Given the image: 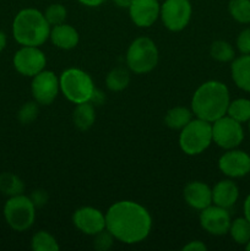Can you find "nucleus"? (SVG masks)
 <instances>
[{
    "label": "nucleus",
    "mask_w": 250,
    "mask_h": 251,
    "mask_svg": "<svg viewBox=\"0 0 250 251\" xmlns=\"http://www.w3.org/2000/svg\"><path fill=\"white\" fill-rule=\"evenodd\" d=\"M105 229L124 244H137L149 237L152 217L147 208L135 201H118L105 213Z\"/></svg>",
    "instance_id": "1"
},
{
    "label": "nucleus",
    "mask_w": 250,
    "mask_h": 251,
    "mask_svg": "<svg viewBox=\"0 0 250 251\" xmlns=\"http://www.w3.org/2000/svg\"><path fill=\"white\" fill-rule=\"evenodd\" d=\"M229 90L221 81H206L198 87L191 100L193 114L199 119L213 123L227 114Z\"/></svg>",
    "instance_id": "2"
},
{
    "label": "nucleus",
    "mask_w": 250,
    "mask_h": 251,
    "mask_svg": "<svg viewBox=\"0 0 250 251\" xmlns=\"http://www.w3.org/2000/svg\"><path fill=\"white\" fill-rule=\"evenodd\" d=\"M12 36L20 46L39 47L50 36V25L43 12L33 7L22 9L12 21Z\"/></svg>",
    "instance_id": "3"
},
{
    "label": "nucleus",
    "mask_w": 250,
    "mask_h": 251,
    "mask_svg": "<svg viewBox=\"0 0 250 251\" xmlns=\"http://www.w3.org/2000/svg\"><path fill=\"white\" fill-rule=\"evenodd\" d=\"M59 83L64 97L74 104L91 102L96 90L92 77L86 71L76 68L64 70L59 77Z\"/></svg>",
    "instance_id": "4"
},
{
    "label": "nucleus",
    "mask_w": 250,
    "mask_h": 251,
    "mask_svg": "<svg viewBox=\"0 0 250 251\" xmlns=\"http://www.w3.org/2000/svg\"><path fill=\"white\" fill-rule=\"evenodd\" d=\"M212 144V123L202 119H191L180 130L179 146L188 156L202 153Z\"/></svg>",
    "instance_id": "5"
},
{
    "label": "nucleus",
    "mask_w": 250,
    "mask_h": 251,
    "mask_svg": "<svg viewBox=\"0 0 250 251\" xmlns=\"http://www.w3.org/2000/svg\"><path fill=\"white\" fill-rule=\"evenodd\" d=\"M158 49L156 43L149 37L134 39L126 51V65L132 73L147 74L158 64Z\"/></svg>",
    "instance_id": "6"
},
{
    "label": "nucleus",
    "mask_w": 250,
    "mask_h": 251,
    "mask_svg": "<svg viewBox=\"0 0 250 251\" xmlns=\"http://www.w3.org/2000/svg\"><path fill=\"white\" fill-rule=\"evenodd\" d=\"M36 208L29 196L20 194L9 198L5 202L2 213L11 229L25 232L33 226L36 220Z\"/></svg>",
    "instance_id": "7"
},
{
    "label": "nucleus",
    "mask_w": 250,
    "mask_h": 251,
    "mask_svg": "<svg viewBox=\"0 0 250 251\" xmlns=\"http://www.w3.org/2000/svg\"><path fill=\"white\" fill-rule=\"evenodd\" d=\"M244 140V129L242 123L229 115H223L212 123V142L225 150L237 149Z\"/></svg>",
    "instance_id": "8"
},
{
    "label": "nucleus",
    "mask_w": 250,
    "mask_h": 251,
    "mask_svg": "<svg viewBox=\"0 0 250 251\" xmlns=\"http://www.w3.org/2000/svg\"><path fill=\"white\" fill-rule=\"evenodd\" d=\"M193 15L190 0H163L161 5L162 22L172 32L183 31L189 25Z\"/></svg>",
    "instance_id": "9"
},
{
    "label": "nucleus",
    "mask_w": 250,
    "mask_h": 251,
    "mask_svg": "<svg viewBox=\"0 0 250 251\" xmlns=\"http://www.w3.org/2000/svg\"><path fill=\"white\" fill-rule=\"evenodd\" d=\"M12 64L15 70L22 76L33 77L44 70L47 65V58L39 47L22 46L15 53Z\"/></svg>",
    "instance_id": "10"
},
{
    "label": "nucleus",
    "mask_w": 250,
    "mask_h": 251,
    "mask_svg": "<svg viewBox=\"0 0 250 251\" xmlns=\"http://www.w3.org/2000/svg\"><path fill=\"white\" fill-rule=\"evenodd\" d=\"M60 91L59 77L50 70H43L32 77L31 92L33 100L41 105H49Z\"/></svg>",
    "instance_id": "11"
},
{
    "label": "nucleus",
    "mask_w": 250,
    "mask_h": 251,
    "mask_svg": "<svg viewBox=\"0 0 250 251\" xmlns=\"http://www.w3.org/2000/svg\"><path fill=\"white\" fill-rule=\"evenodd\" d=\"M230 215L227 208L220 207L217 205H210L201 210L200 225L203 230L211 235L227 234L230 227Z\"/></svg>",
    "instance_id": "12"
},
{
    "label": "nucleus",
    "mask_w": 250,
    "mask_h": 251,
    "mask_svg": "<svg viewBox=\"0 0 250 251\" xmlns=\"http://www.w3.org/2000/svg\"><path fill=\"white\" fill-rule=\"evenodd\" d=\"M218 168L228 178H243L250 173V156L242 150H227L218 159Z\"/></svg>",
    "instance_id": "13"
},
{
    "label": "nucleus",
    "mask_w": 250,
    "mask_h": 251,
    "mask_svg": "<svg viewBox=\"0 0 250 251\" xmlns=\"http://www.w3.org/2000/svg\"><path fill=\"white\" fill-rule=\"evenodd\" d=\"M73 223L83 234L96 235L105 229V215L98 208L85 206L74 212Z\"/></svg>",
    "instance_id": "14"
},
{
    "label": "nucleus",
    "mask_w": 250,
    "mask_h": 251,
    "mask_svg": "<svg viewBox=\"0 0 250 251\" xmlns=\"http://www.w3.org/2000/svg\"><path fill=\"white\" fill-rule=\"evenodd\" d=\"M127 9L131 21L137 27L146 28L158 20L161 5L159 0H132Z\"/></svg>",
    "instance_id": "15"
},
{
    "label": "nucleus",
    "mask_w": 250,
    "mask_h": 251,
    "mask_svg": "<svg viewBox=\"0 0 250 251\" xmlns=\"http://www.w3.org/2000/svg\"><path fill=\"white\" fill-rule=\"evenodd\" d=\"M184 200L194 210H203L212 205V189L202 181H190L184 188Z\"/></svg>",
    "instance_id": "16"
},
{
    "label": "nucleus",
    "mask_w": 250,
    "mask_h": 251,
    "mask_svg": "<svg viewBox=\"0 0 250 251\" xmlns=\"http://www.w3.org/2000/svg\"><path fill=\"white\" fill-rule=\"evenodd\" d=\"M239 198V188L233 180H221L212 189V203L223 208H230Z\"/></svg>",
    "instance_id": "17"
},
{
    "label": "nucleus",
    "mask_w": 250,
    "mask_h": 251,
    "mask_svg": "<svg viewBox=\"0 0 250 251\" xmlns=\"http://www.w3.org/2000/svg\"><path fill=\"white\" fill-rule=\"evenodd\" d=\"M49 38L56 48L64 49V50L74 49L80 41V36H78V32L76 31V28L65 24V22L53 26V28H50Z\"/></svg>",
    "instance_id": "18"
},
{
    "label": "nucleus",
    "mask_w": 250,
    "mask_h": 251,
    "mask_svg": "<svg viewBox=\"0 0 250 251\" xmlns=\"http://www.w3.org/2000/svg\"><path fill=\"white\" fill-rule=\"evenodd\" d=\"M232 80L238 88L250 92V54L234 58L230 65Z\"/></svg>",
    "instance_id": "19"
},
{
    "label": "nucleus",
    "mask_w": 250,
    "mask_h": 251,
    "mask_svg": "<svg viewBox=\"0 0 250 251\" xmlns=\"http://www.w3.org/2000/svg\"><path fill=\"white\" fill-rule=\"evenodd\" d=\"M73 122L78 130L86 131V130L91 129L96 122L95 105L91 102L76 104L73 113Z\"/></svg>",
    "instance_id": "20"
},
{
    "label": "nucleus",
    "mask_w": 250,
    "mask_h": 251,
    "mask_svg": "<svg viewBox=\"0 0 250 251\" xmlns=\"http://www.w3.org/2000/svg\"><path fill=\"white\" fill-rule=\"evenodd\" d=\"M193 119V110L185 107H174L167 112L164 123L169 129L181 130Z\"/></svg>",
    "instance_id": "21"
},
{
    "label": "nucleus",
    "mask_w": 250,
    "mask_h": 251,
    "mask_svg": "<svg viewBox=\"0 0 250 251\" xmlns=\"http://www.w3.org/2000/svg\"><path fill=\"white\" fill-rule=\"evenodd\" d=\"M228 233L233 242L239 245H247L250 242V223L245 217H238L230 222Z\"/></svg>",
    "instance_id": "22"
},
{
    "label": "nucleus",
    "mask_w": 250,
    "mask_h": 251,
    "mask_svg": "<svg viewBox=\"0 0 250 251\" xmlns=\"http://www.w3.org/2000/svg\"><path fill=\"white\" fill-rule=\"evenodd\" d=\"M24 181L19 176L12 173L0 174V193L11 198V196L20 195L24 193Z\"/></svg>",
    "instance_id": "23"
},
{
    "label": "nucleus",
    "mask_w": 250,
    "mask_h": 251,
    "mask_svg": "<svg viewBox=\"0 0 250 251\" xmlns=\"http://www.w3.org/2000/svg\"><path fill=\"white\" fill-rule=\"evenodd\" d=\"M130 75L129 71L124 68H115L110 71L105 77V85L108 90L113 92H120L129 86Z\"/></svg>",
    "instance_id": "24"
},
{
    "label": "nucleus",
    "mask_w": 250,
    "mask_h": 251,
    "mask_svg": "<svg viewBox=\"0 0 250 251\" xmlns=\"http://www.w3.org/2000/svg\"><path fill=\"white\" fill-rule=\"evenodd\" d=\"M227 115L239 123H248L250 120V100L248 98H238L230 100L228 105Z\"/></svg>",
    "instance_id": "25"
},
{
    "label": "nucleus",
    "mask_w": 250,
    "mask_h": 251,
    "mask_svg": "<svg viewBox=\"0 0 250 251\" xmlns=\"http://www.w3.org/2000/svg\"><path fill=\"white\" fill-rule=\"evenodd\" d=\"M31 248L34 251H58L60 249L55 238L46 230H39L32 237Z\"/></svg>",
    "instance_id": "26"
},
{
    "label": "nucleus",
    "mask_w": 250,
    "mask_h": 251,
    "mask_svg": "<svg viewBox=\"0 0 250 251\" xmlns=\"http://www.w3.org/2000/svg\"><path fill=\"white\" fill-rule=\"evenodd\" d=\"M228 11L239 24H250V0H229Z\"/></svg>",
    "instance_id": "27"
},
{
    "label": "nucleus",
    "mask_w": 250,
    "mask_h": 251,
    "mask_svg": "<svg viewBox=\"0 0 250 251\" xmlns=\"http://www.w3.org/2000/svg\"><path fill=\"white\" fill-rule=\"evenodd\" d=\"M210 55L220 63H229L235 58V50L232 44L225 41H216L211 44Z\"/></svg>",
    "instance_id": "28"
},
{
    "label": "nucleus",
    "mask_w": 250,
    "mask_h": 251,
    "mask_svg": "<svg viewBox=\"0 0 250 251\" xmlns=\"http://www.w3.org/2000/svg\"><path fill=\"white\" fill-rule=\"evenodd\" d=\"M43 14L50 26H56V25L64 24L66 20V16H68V11H66L65 6L63 4H58V2L49 5Z\"/></svg>",
    "instance_id": "29"
},
{
    "label": "nucleus",
    "mask_w": 250,
    "mask_h": 251,
    "mask_svg": "<svg viewBox=\"0 0 250 251\" xmlns=\"http://www.w3.org/2000/svg\"><path fill=\"white\" fill-rule=\"evenodd\" d=\"M38 103L34 102H27L20 108L19 113H17V119L22 124H31L32 122L37 119L38 117Z\"/></svg>",
    "instance_id": "30"
},
{
    "label": "nucleus",
    "mask_w": 250,
    "mask_h": 251,
    "mask_svg": "<svg viewBox=\"0 0 250 251\" xmlns=\"http://www.w3.org/2000/svg\"><path fill=\"white\" fill-rule=\"evenodd\" d=\"M93 237H95V240H93V248H95L96 250L107 251L112 248L114 237H113L107 229L102 230V232L93 235Z\"/></svg>",
    "instance_id": "31"
},
{
    "label": "nucleus",
    "mask_w": 250,
    "mask_h": 251,
    "mask_svg": "<svg viewBox=\"0 0 250 251\" xmlns=\"http://www.w3.org/2000/svg\"><path fill=\"white\" fill-rule=\"evenodd\" d=\"M235 44L240 54H250V27H247L238 34Z\"/></svg>",
    "instance_id": "32"
},
{
    "label": "nucleus",
    "mask_w": 250,
    "mask_h": 251,
    "mask_svg": "<svg viewBox=\"0 0 250 251\" xmlns=\"http://www.w3.org/2000/svg\"><path fill=\"white\" fill-rule=\"evenodd\" d=\"M29 198H31L32 202L34 203V206H36V207H42L43 205H46L47 200H48V195H47L46 191H43V190L33 191V194H32Z\"/></svg>",
    "instance_id": "33"
},
{
    "label": "nucleus",
    "mask_w": 250,
    "mask_h": 251,
    "mask_svg": "<svg viewBox=\"0 0 250 251\" xmlns=\"http://www.w3.org/2000/svg\"><path fill=\"white\" fill-rule=\"evenodd\" d=\"M207 247L203 244L200 240H194V242H189L188 244L184 245L183 251H206Z\"/></svg>",
    "instance_id": "34"
},
{
    "label": "nucleus",
    "mask_w": 250,
    "mask_h": 251,
    "mask_svg": "<svg viewBox=\"0 0 250 251\" xmlns=\"http://www.w3.org/2000/svg\"><path fill=\"white\" fill-rule=\"evenodd\" d=\"M103 100H104V96H103V93L100 92V90H97V88H96L95 92H93L92 98H91V103H92V104H100V103L103 102Z\"/></svg>",
    "instance_id": "35"
},
{
    "label": "nucleus",
    "mask_w": 250,
    "mask_h": 251,
    "mask_svg": "<svg viewBox=\"0 0 250 251\" xmlns=\"http://www.w3.org/2000/svg\"><path fill=\"white\" fill-rule=\"evenodd\" d=\"M80 4L85 5V6L88 7H97L100 5H102L105 0H77Z\"/></svg>",
    "instance_id": "36"
},
{
    "label": "nucleus",
    "mask_w": 250,
    "mask_h": 251,
    "mask_svg": "<svg viewBox=\"0 0 250 251\" xmlns=\"http://www.w3.org/2000/svg\"><path fill=\"white\" fill-rule=\"evenodd\" d=\"M243 212H244V217L249 221L250 223V194L247 196L244 201V205H243Z\"/></svg>",
    "instance_id": "37"
},
{
    "label": "nucleus",
    "mask_w": 250,
    "mask_h": 251,
    "mask_svg": "<svg viewBox=\"0 0 250 251\" xmlns=\"http://www.w3.org/2000/svg\"><path fill=\"white\" fill-rule=\"evenodd\" d=\"M7 44V38H6V34L4 33L2 31H0V53L5 49Z\"/></svg>",
    "instance_id": "38"
},
{
    "label": "nucleus",
    "mask_w": 250,
    "mask_h": 251,
    "mask_svg": "<svg viewBox=\"0 0 250 251\" xmlns=\"http://www.w3.org/2000/svg\"><path fill=\"white\" fill-rule=\"evenodd\" d=\"M115 2V5H118L119 7H129L130 4L132 2V0H113Z\"/></svg>",
    "instance_id": "39"
},
{
    "label": "nucleus",
    "mask_w": 250,
    "mask_h": 251,
    "mask_svg": "<svg viewBox=\"0 0 250 251\" xmlns=\"http://www.w3.org/2000/svg\"><path fill=\"white\" fill-rule=\"evenodd\" d=\"M245 249H247L248 251H250V242H249V243H248V244H247V245H245Z\"/></svg>",
    "instance_id": "40"
},
{
    "label": "nucleus",
    "mask_w": 250,
    "mask_h": 251,
    "mask_svg": "<svg viewBox=\"0 0 250 251\" xmlns=\"http://www.w3.org/2000/svg\"><path fill=\"white\" fill-rule=\"evenodd\" d=\"M248 125H249V132H250V120H249V122H248Z\"/></svg>",
    "instance_id": "41"
}]
</instances>
